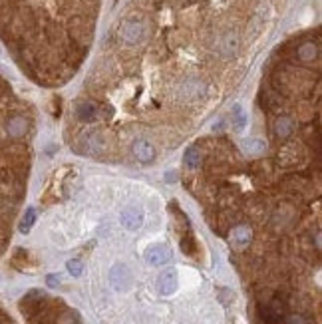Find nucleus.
Segmentation results:
<instances>
[{"mask_svg":"<svg viewBox=\"0 0 322 324\" xmlns=\"http://www.w3.org/2000/svg\"><path fill=\"white\" fill-rule=\"evenodd\" d=\"M316 54H318V50H316V46H314L312 42H306V44H302V46L298 48V56H300V60H304V62L314 60Z\"/></svg>","mask_w":322,"mask_h":324,"instance_id":"obj_12","label":"nucleus"},{"mask_svg":"<svg viewBox=\"0 0 322 324\" xmlns=\"http://www.w3.org/2000/svg\"><path fill=\"white\" fill-rule=\"evenodd\" d=\"M109 280L115 290H127L131 286V272L125 264H115L109 270Z\"/></svg>","mask_w":322,"mask_h":324,"instance_id":"obj_1","label":"nucleus"},{"mask_svg":"<svg viewBox=\"0 0 322 324\" xmlns=\"http://www.w3.org/2000/svg\"><path fill=\"white\" fill-rule=\"evenodd\" d=\"M157 286H159L161 294H165V296L173 294L177 290V272H175V268H169V270L161 272V276L157 280Z\"/></svg>","mask_w":322,"mask_h":324,"instance_id":"obj_5","label":"nucleus"},{"mask_svg":"<svg viewBox=\"0 0 322 324\" xmlns=\"http://www.w3.org/2000/svg\"><path fill=\"white\" fill-rule=\"evenodd\" d=\"M183 163L187 169H197L201 165V153L197 151V147H189L183 155Z\"/></svg>","mask_w":322,"mask_h":324,"instance_id":"obj_11","label":"nucleus"},{"mask_svg":"<svg viewBox=\"0 0 322 324\" xmlns=\"http://www.w3.org/2000/svg\"><path fill=\"white\" fill-rule=\"evenodd\" d=\"M6 129H8V133L12 137H22L26 133V129H28V123H26L24 117H14V119H10L6 123Z\"/></svg>","mask_w":322,"mask_h":324,"instance_id":"obj_10","label":"nucleus"},{"mask_svg":"<svg viewBox=\"0 0 322 324\" xmlns=\"http://www.w3.org/2000/svg\"><path fill=\"white\" fill-rule=\"evenodd\" d=\"M68 272L72 274V276H80L81 272H83V262L80 260V258H72V260H68Z\"/></svg>","mask_w":322,"mask_h":324,"instance_id":"obj_15","label":"nucleus"},{"mask_svg":"<svg viewBox=\"0 0 322 324\" xmlns=\"http://www.w3.org/2000/svg\"><path fill=\"white\" fill-rule=\"evenodd\" d=\"M286 324H306V320H304L302 316H298V314H292V316L286 320Z\"/></svg>","mask_w":322,"mask_h":324,"instance_id":"obj_18","label":"nucleus"},{"mask_svg":"<svg viewBox=\"0 0 322 324\" xmlns=\"http://www.w3.org/2000/svg\"><path fill=\"white\" fill-rule=\"evenodd\" d=\"M246 149H248V151H252V153H262V151L266 149V145H264V141H262V139L254 137V139H250V141L246 143Z\"/></svg>","mask_w":322,"mask_h":324,"instance_id":"obj_16","label":"nucleus"},{"mask_svg":"<svg viewBox=\"0 0 322 324\" xmlns=\"http://www.w3.org/2000/svg\"><path fill=\"white\" fill-rule=\"evenodd\" d=\"M233 113H235V129L237 131H241L242 127H244V121H246V115H244V111H242V107L241 105H235L233 107Z\"/></svg>","mask_w":322,"mask_h":324,"instance_id":"obj_14","label":"nucleus"},{"mask_svg":"<svg viewBox=\"0 0 322 324\" xmlns=\"http://www.w3.org/2000/svg\"><path fill=\"white\" fill-rule=\"evenodd\" d=\"M36 223V209L30 207L26 209V215L22 217V223H20V233H28L32 229V225Z\"/></svg>","mask_w":322,"mask_h":324,"instance_id":"obj_13","label":"nucleus"},{"mask_svg":"<svg viewBox=\"0 0 322 324\" xmlns=\"http://www.w3.org/2000/svg\"><path fill=\"white\" fill-rule=\"evenodd\" d=\"M169 256H171V252L165 244H151L145 250V262L151 266H161V264L169 262Z\"/></svg>","mask_w":322,"mask_h":324,"instance_id":"obj_2","label":"nucleus"},{"mask_svg":"<svg viewBox=\"0 0 322 324\" xmlns=\"http://www.w3.org/2000/svg\"><path fill=\"white\" fill-rule=\"evenodd\" d=\"M76 115H78L80 121H85V123L87 121H93L95 115H97V107L93 103H80L78 109H76Z\"/></svg>","mask_w":322,"mask_h":324,"instance_id":"obj_9","label":"nucleus"},{"mask_svg":"<svg viewBox=\"0 0 322 324\" xmlns=\"http://www.w3.org/2000/svg\"><path fill=\"white\" fill-rule=\"evenodd\" d=\"M133 155H135V159L139 161V163H145V165H149L153 159H155V147H153V143H149L147 139H137L135 143H133Z\"/></svg>","mask_w":322,"mask_h":324,"instance_id":"obj_4","label":"nucleus"},{"mask_svg":"<svg viewBox=\"0 0 322 324\" xmlns=\"http://www.w3.org/2000/svg\"><path fill=\"white\" fill-rule=\"evenodd\" d=\"M250 239H252V231L248 227H244V225L235 227L233 233H231V243L235 246H239V248H244L250 243Z\"/></svg>","mask_w":322,"mask_h":324,"instance_id":"obj_6","label":"nucleus"},{"mask_svg":"<svg viewBox=\"0 0 322 324\" xmlns=\"http://www.w3.org/2000/svg\"><path fill=\"white\" fill-rule=\"evenodd\" d=\"M46 282H48V286L56 288V286L60 284V276H56V274H48V276H46Z\"/></svg>","mask_w":322,"mask_h":324,"instance_id":"obj_17","label":"nucleus"},{"mask_svg":"<svg viewBox=\"0 0 322 324\" xmlns=\"http://www.w3.org/2000/svg\"><path fill=\"white\" fill-rule=\"evenodd\" d=\"M119 221L127 231H137L143 225V211L137 209V207H127V209L121 211Z\"/></svg>","mask_w":322,"mask_h":324,"instance_id":"obj_3","label":"nucleus"},{"mask_svg":"<svg viewBox=\"0 0 322 324\" xmlns=\"http://www.w3.org/2000/svg\"><path fill=\"white\" fill-rule=\"evenodd\" d=\"M123 40L125 42H129V44H135L139 38H141V34H143V28H141V24H137V22H127L125 26H123Z\"/></svg>","mask_w":322,"mask_h":324,"instance_id":"obj_8","label":"nucleus"},{"mask_svg":"<svg viewBox=\"0 0 322 324\" xmlns=\"http://www.w3.org/2000/svg\"><path fill=\"white\" fill-rule=\"evenodd\" d=\"M165 179H167V181H175V173H167Z\"/></svg>","mask_w":322,"mask_h":324,"instance_id":"obj_19","label":"nucleus"},{"mask_svg":"<svg viewBox=\"0 0 322 324\" xmlns=\"http://www.w3.org/2000/svg\"><path fill=\"white\" fill-rule=\"evenodd\" d=\"M292 131H294V121H292L290 117H278V119H276V123H274V133H276V137L286 139V137L292 135Z\"/></svg>","mask_w":322,"mask_h":324,"instance_id":"obj_7","label":"nucleus"}]
</instances>
